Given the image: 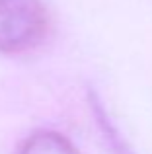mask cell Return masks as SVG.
<instances>
[{
    "mask_svg": "<svg viewBox=\"0 0 152 154\" xmlns=\"http://www.w3.org/2000/svg\"><path fill=\"white\" fill-rule=\"evenodd\" d=\"M49 31L41 0H0V53L35 49Z\"/></svg>",
    "mask_w": 152,
    "mask_h": 154,
    "instance_id": "obj_1",
    "label": "cell"
},
{
    "mask_svg": "<svg viewBox=\"0 0 152 154\" xmlns=\"http://www.w3.org/2000/svg\"><path fill=\"white\" fill-rule=\"evenodd\" d=\"M18 154H80L65 135L55 131L31 133L22 143Z\"/></svg>",
    "mask_w": 152,
    "mask_h": 154,
    "instance_id": "obj_2",
    "label": "cell"
}]
</instances>
